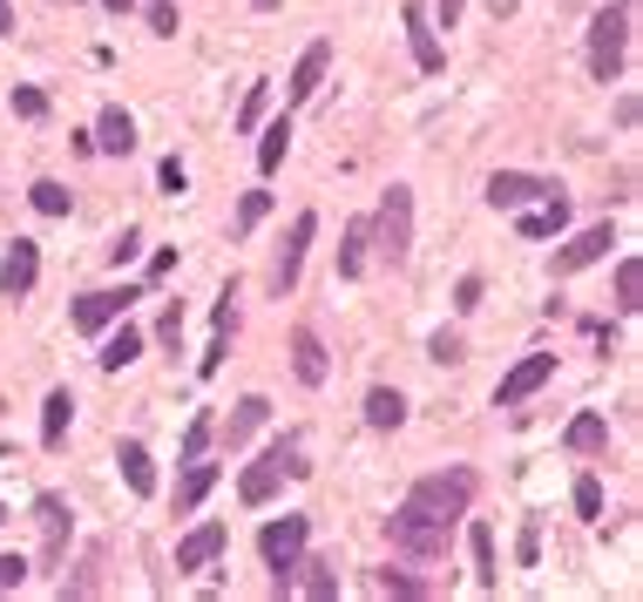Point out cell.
<instances>
[{
    "instance_id": "cell-1",
    "label": "cell",
    "mask_w": 643,
    "mask_h": 602,
    "mask_svg": "<svg viewBox=\"0 0 643 602\" xmlns=\"http://www.w3.org/2000/svg\"><path fill=\"white\" fill-rule=\"evenodd\" d=\"M630 28H636V0H616V8H596V21H590V75H596V81H616V75H623V48H630Z\"/></svg>"
},
{
    "instance_id": "cell-2",
    "label": "cell",
    "mask_w": 643,
    "mask_h": 602,
    "mask_svg": "<svg viewBox=\"0 0 643 602\" xmlns=\"http://www.w3.org/2000/svg\"><path fill=\"white\" fill-rule=\"evenodd\" d=\"M285 474H305V461H298V434L271 441V447H265V461H251L245 474H237V494H245V507H265V501L285 487Z\"/></svg>"
},
{
    "instance_id": "cell-3",
    "label": "cell",
    "mask_w": 643,
    "mask_h": 602,
    "mask_svg": "<svg viewBox=\"0 0 643 602\" xmlns=\"http://www.w3.org/2000/svg\"><path fill=\"white\" fill-rule=\"evenodd\" d=\"M305 542H311V522H305V514L265 522V535H258V555H265V569H271V589H278V595H291V569H298Z\"/></svg>"
},
{
    "instance_id": "cell-4",
    "label": "cell",
    "mask_w": 643,
    "mask_h": 602,
    "mask_svg": "<svg viewBox=\"0 0 643 602\" xmlns=\"http://www.w3.org/2000/svg\"><path fill=\"white\" fill-rule=\"evenodd\" d=\"M373 237H379V257H386V265H407V257H414V190H407V184H393V190L379 197Z\"/></svg>"
},
{
    "instance_id": "cell-5",
    "label": "cell",
    "mask_w": 643,
    "mask_h": 602,
    "mask_svg": "<svg viewBox=\"0 0 643 602\" xmlns=\"http://www.w3.org/2000/svg\"><path fill=\"white\" fill-rule=\"evenodd\" d=\"M421 514H434V522H461L467 514V501H474V474L467 467H447V474H427V481H414V494H407Z\"/></svg>"
},
{
    "instance_id": "cell-6",
    "label": "cell",
    "mask_w": 643,
    "mask_h": 602,
    "mask_svg": "<svg viewBox=\"0 0 643 602\" xmlns=\"http://www.w3.org/2000/svg\"><path fill=\"white\" fill-rule=\"evenodd\" d=\"M386 535H393V549H399V555H414V562H441V555H447V522L421 514L414 501L386 522Z\"/></svg>"
},
{
    "instance_id": "cell-7",
    "label": "cell",
    "mask_w": 643,
    "mask_h": 602,
    "mask_svg": "<svg viewBox=\"0 0 643 602\" xmlns=\"http://www.w3.org/2000/svg\"><path fill=\"white\" fill-rule=\"evenodd\" d=\"M311 237H318V217L298 210V217H291V237L278 244V265H271V292H278V298L298 285V272H305V244H311Z\"/></svg>"
},
{
    "instance_id": "cell-8",
    "label": "cell",
    "mask_w": 643,
    "mask_h": 602,
    "mask_svg": "<svg viewBox=\"0 0 643 602\" xmlns=\"http://www.w3.org/2000/svg\"><path fill=\"white\" fill-rule=\"evenodd\" d=\"M610 244H616V230H610V224H590V230H576L570 244L555 250V278H570V272H590V265H603V257H610Z\"/></svg>"
},
{
    "instance_id": "cell-9",
    "label": "cell",
    "mask_w": 643,
    "mask_h": 602,
    "mask_svg": "<svg viewBox=\"0 0 643 602\" xmlns=\"http://www.w3.org/2000/svg\"><path fill=\"white\" fill-rule=\"evenodd\" d=\"M548 379H555V353H528V359H522V366L495 386V406H522V399H528V393H542Z\"/></svg>"
},
{
    "instance_id": "cell-10",
    "label": "cell",
    "mask_w": 643,
    "mask_h": 602,
    "mask_svg": "<svg viewBox=\"0 0 643 602\" xmlns=\"http://www.w3.org/2000/svg\"><path fill=\"white\" fill-rule=\"evenodd\" d=\"M129 298H136L129 285H122V292H82V298H75V312H68V318H75V332H109V325H116V318L129 312Z\"/></svg>"
},
{
    "instance_id": "cell-11",
    "label": "cell",
    "mask_w": 643,
    "mask_h": 602,
    "mask_svg": "<svg viewBox=\"0 0 643 602\" xmlns=\"http://www.w3.org/2000/svg\"><path fill=\"white\" fill-rule=\"evenodd\" d=\"M34 278H41V250H34L28 237H14L8 257H0V292H8V298H28Z\"/></svg>"
},
{
    "instance_id": "cell-12",
    "label": "cell",
    "mask_w": 643,
    "mask_h": 602,
    "mask_svg": "<svg viewBox=\"0 0 643 602\" xmlns=\"http://www.w3.org/2000/svg\"><path fill=\"white\" fill-rule=\"evenodd\" d=\"M555 184H542V177H528V169H495L488 177V204L495 210H522V204H535V197H548Z\"/></svg>"
},
{
    "instance_id": "cell-13",
    "label": "cell",
    "mask_w": 643,
    "mask_h": 602,
    "mask_svg": "<svg viewBox=\"0 0 643 602\" xmlns=\"http://www.w3.org/2000/svg\"><path fill=\"white\" fill-rule=\"evenodd\" d=\"M224 542H230V529H224V522H204V529H190V535L177 542V569H184V575L210 569V562L224 555Z\"/></svg>"
},
{
    "instance_id": "cell-14",
    "label": "cell",
    "mask_w": 643,
    "mask_h": 602,
    "mask_svg": "<svg viewBox=\"0 0 643 602\" xmlns=\"http://www.w3.org/2000/svg\"><path fill=\"white\" fill-rule=\"evenodd\" d=\"M34 522H41V562L55 569V562L68 555V507H61V494H41V501H34Z\"/></svg>"
},
{
    "instance_id": "cell-15",
    "label": "cell",
    "mask_w": 643,
    "mask_h": 602,
    "mask_svg": "<svg viewBox=\"0 0 643 602\" xmlns=\"http://www.w3.org/2000/svg\"><path fill=\"white\" fill-rule=\"evenodd\" d=\"M326 61H333V48H326V41H311V48L298 55L291 81H285V102H311V96H318V81H326Z\"/></svg>"
},
{
    "instance_id": "cell-16",
    "label": "cell",
    "mask_w": 643,
    "mask_h": 602,
    "mask_svg": "<svg viewBox=\"0 0 643 602\" xmlns=\"http://www.w3.org/2000/svg\"><path fill=\"white\" fill-rule=\"evenodd\" d=\"M570 230V197H535V204H522V237H562Z\"/></svg>"
},
{
    "instance_id": "cell-17",
    "label": "cell",
    "mask_w": 643,
    "mask_h": 602,
    "mask_svg": "<svg viewBox=\"0 0 643 602\" xmlns=\"http://www.w3.org/2000/svg\"><path fill=\"white\" fill-rule=\"evenodd\" d=\"M291 373H298L305 386H326V373H333V359H326V346H318V332H311V325L291 332Z\"/></svg>"
},
{
    "instance_id": "cell-18",
    "label": "cell",
    "mask_w": 643,
    "mask_h": 602,
    "mask_svg": "<svg viewBox=\"0 0 643 602\" xmlns=\"http://www.w3.org/2000/svg\"><path fill=\"white\" fill-rule=\"evenodd\" d=\"M407 48H414V68H427V75H441V41H434V28H427V8L421 0H407Z\"/></svg>"
},
{
    "instance_id": "cell-19",
    "label": "cell",
    "mask_w": 643,
    "mask_h": 602,
    "mask_svg": "<svg viewBox=\"0 0 643 602\" xmlns=\"http://www.w3.org/2000/svg\"><path fill=\"white\" fill-rule=\"evenodd\" d=\"M265 413H271V399L265 393H251V399H237V413L224 420V447H245L258 426H265Z\"/></svg>"
},
{
    "instance_id": "cell-20",
    "label": "cell",
    "mask_w": 643,
    "mask_h": 602,
    "mask_svg": "<svg viewBox=\"0 0 643 602\" xmlns=\"http://www.w3.org/2000/svg\"><path fill=\"white\" fill-rule=\"evenodd\" d=\"M68 420H75V393L55 386V393L41 399V447H61V441H68Z\"/></svg>"
},
{
    "instance_id": "cell-21",
    "label": "cell",
    "mask_w": 643,
    "mask_h": 602,
    "mask_svg": "<svg viewBox=\"0 0 643 602\" xmlns=\"http://www.w3.org/2000/svg\"><path fill=\"white\" fill-rule=\"evenodd\" d=\"M136 359H142V332H136V325L109 332V338H102V353H96L102 373H122V366H136Z\"/></svg>"
},
{
    "instance_id": "cell-22",
    "label": "cell",
    "mask_w": 643,
    "mask_h": 602,
    "mask_svg": "<svg viewBox=\"0 0 643 602\" xmlns=\"http://www.w3.org/2000/svg\"><path fill=\"white\" fill-rule=\"evenodd\" d=\"M96 149H109V156H129V149H136V122H129V109H102V122H96Z\"/></svg>"
},
{
    "instance_id": "cell-23",
    "label": "cell",
    "mask_w": 643,
    "mask_h": 602,
    "mask_svg": "<svg viewBox=\"0 0 643 602\" xmlns=\"http://www.w3.org/2000/svg\"><path fill=\"white\" fill-rule=\"evenodd\" d=\"M562 441H570L576 454H603V447H610V420H603V413H576Z\"/></svg>"
},
{
    "instance_id": "cell-24",
    "label": "cell",
    "mask_w": 643,
    "mask_h": 602,
    "mask_svg": "<svg viewBox=\"0 0 643 602\" xmlns=\"http://www.w3.org/2000/svg\"><path fill=\"white\" fill-rule=\"evenodd\" d=\"M210 487H217V467H210V461L197 454V461H190V474H184V487H177V514H197Z\"/></svg>"
},
{
    "instance_id": "cell-25",
    "label": "cell",
    "mask_w": 643,
    "mask_h": 602,
    "mask_svg": "<svg viewBox=\"0 0 643 602\" xmlns=\"http://www.w3.org/2000/svg\"><path fill=\"white\" fill-rule=\"evenodd\" d=\"M399 420H407V399H399L393 386H373V393H366V426H379V434H393Z\"/></svg>"
},
{
    "instance_id": "cell-26",
    "label": "cell",
    "mask_w": 643,
    "mask_h": 602,
    "mask_svg": "<svg viewBox=\"0 0 643 602\" xmlns=\"http://www.w3.org/2000/svg\"><path fill=\"white\" fill-rule=\"evenodd\" d=\"M298 569H305V575H291V582H298L305 595H318V602L339 595V569H333V562H305V555H298Z\"/></svg>"
},
{
    "instance_id": "cell-27",
    "label": "cell",
    "mask_w": 643,
    "mask_h": 602,
    "mask_svg": "<svg viewBox=\"0 0 643 602\" xmlns=\"http://www.w3.org/2000/svg\"><path fill=\"white\" fill-rule=\"evenodd\" d=\"M366 244H373V224H346V244H339V278H359V272H366Z\"/></svg>"
},
{
    "instance_id": "cell-28",
    "label": "cell",
    "mask_w": 643,
    "mask_h": 602,
    "mask_svg": "<svg viewBox=\"0 0 643 602\" xmlns=\"http://www.w3.org/2000/svg\"><path fill=\"white\" fill-rule=\"evenodd\" d=\"M467 549H474V575H481V589H495V582H502V569H495V535L474 522V529H467Z\"/></svg>"
},
{
    "instance_id": "cell-29",
    "label": "cell",
    "mask_w": 643,
    "mask_h": 602,
    "mask_svg": "<svg viewBox=\"0 0 643 602\" xmlns=\"http://www.w3.org/2000/svg\"><path fill=\"white\" fill-rule=\"evenodd\" d=\"M116 461H122V481H129L136 494H156V467H149V454H142L136 441H122V454H116Z\"/></svg>"
},
{
    "instance_id": "cell-30",
    "label": "cell",
    "mask_w": 643,
    "mask_h": 602,
    "mask_svg": "<svg viewBox=\"0 0 643 602\" xmlns=\"http://www.w3.org/2000/svg\"><path fill=\"white\" fill-rule=\"evenodd\" d=\"M643 305V265H636V257H623V265H616V312L630 318Z\"/></svg>"
},
{
    "instance_id": "cell-31",
    "label": "cell",
    "mask_w": 643,
    "mask_h": 602,
    "mask_svg": "<svg viewBox=\"0 0 643 602\" xmlns=\"http://www.w3.org/2000/svg\"><path fill=\"white\" fill-rule=\"evenodd\" d=\"M285 149H291V122L278 116V122H271V129L258 136V169H265V177H271V169L285 162Z\"/></svg>"
},
{
    "instance_id": "cell-32",
    "label": "cell",
    "mask_w": 643,
    "mask_h": 602,
    "mask_svg": "<svg viewBox=\"0 0 643 602\" xmlns=\"http://www.w3.org/2000/svg\"><path fill=\"white\" fill-rule=\"evenodd\" d=\"M28 204H34V210H41V217H68V210H75V197H68V190H61V184H55V177H41V184H34V190H28Z\"/></svg>"
},
{
    "instance_id": "cell-33",
    "label": "cell",
    "mask_w": 643,
    "mask_h": 602,
    "mask_svg": "<svg viewBox=\"0 0 643 602\" xmlns=\"http://www.w3.org/2000/svg\"><path fill=\"white\" fill-rule=\"evenodd\" d=\"M373 589H379V595H427V582H421V575H407V569H379V575H373Z\"/></svg>"
},
{
    "instance_id": "cell-34",
    "label": "cell",
    "mask_w": 643,
    "mask_h": 602,
    "mask_svg": "<svg viewBox=\"0 0 643 602\" xmlns=\"http://www.w3.org/2000/svg\"><path fill=\"white\" fill-rule=\"evenodd\" d=\"M271 217V190H245V204H237V230H258Z\"/></svg>"
},
{
    "instance_id": "cell-35",
    "label": "cell",
    "mask_w": 643,
    "mask_h": 602,
    "mask_svg": "<svg viewBox=\"0 0 643 602\" xmlns=\"http://www.w3.org/2000/svg\"><path fill=\"white\" fill-rule=\"evenodd\" d=\"M149 34H177V0H149Z\"/></svg>"
},
{
    "instance_id": "cell-36",
    "label": "cell",
    "mask_w": 643,
    "mask_h": 602,
    "mask_svg": "<svg viewBox=\"0 0 643 602\" xmlns=\"http://www.w3.org/2000/svg\"><path fill=\"white\" fill-rule=\"evenodd\" d=\"M576 514H590V522H596V514H603V481H576Z\"/></svg>"
},
{
    "instance_id": "cell-37",
    "label": "cell",
    "mask_w": 643,
    "mask_h": 602,
    "mask_svg": "<svg viewBox=\"0 0 643 602\" xmlns=\"http://www.w3.org/2000/svg\"><path fill=\"white\" fill-rule=\"evenodd\" d=\"M14 116H21V122H41V116H48V96H41V89H14Z\"/></svg>"
},
{
    "instance_id": "cell-38",
    "label": "cell",
    "mask_w": 643,
    "mask_h": 602,
    "mask_svg": "<svg viewBox=\"0 0 643 602\" xmlns=\"http://www.w3.org/2000/svg\"><path fill=\"white\" fill-rule=\"evenodd\" d=\"M265 81H251V96H245V109H237V129H258V116H265Z\"/></svg>"
},
{
    "instance_id": "cell-39",
    "label": "cell",
    "mask_w": 643,
    "mask_h": 602,
    "mask_svg": "<svg viewBox=\"0 0 643 602\" xmlns=\"http://www.w3.org/2000/svg\"><path fill=\"white\" fill-rule=\"evenodd\" d=\"M204 447H210V413H197V420H190V434H184V461H197Z\"/></svg>"
},
{
    "instance_id": "cell-40",
    "label": "cell",
    "mask_w": 643,
    "mask_h": 602,
    "mask_svg": "<svg viewBox=\"0 0 643 602\" xmlns=\"http://www.w3.org/2000/svg\"><path fill=\"white\" fill-rule=\"evenodd\" d=\"M156 184H164L170 197H184V190H190V177H184V162H177V156H164V169H156Z\"/></svg>"
},
{
    "instance_id": "cell-41",
    "label": "cell",
    "mask_w": 643,
    "mask_h": 602,
    "mask_svg": "<svg viewBox=\"0 0 643 602\" xmlns=\"http://www.w3.org/2000/svg\"><path fill=\"white\" fill-rule=\"evenodd\" d=\"M21 582H28V562L21 555H0V595H14Z\"/></svg>"
},
{
    "instance_id": "cell-42",
    "label": "cell",
    "mask_w": 643,
    "mask_h": 602,
    "mask_svg": "<svg viewBox=\"0 0 643 602\" xmlns=\"http://www.w3.org/2000/svg\"><path fill=\"white\" fill-rule=\"evenodd\" d=\"M427 353H434L441 366H454V359H461V332H434V338H427Z\"/></svg>"
},
{
    "instance_id": "cell-43",
    "label": "cell",
    "mask_w": 643,
    "mask_h": 602,
    "mask_svg": "<svg viewBox=\"0 0 643 602\" xmlns=\"http://www.w3.org/2000/svg\"><path fill=\"white\" fill-rule=\"evenodd\" d=\"M156 338H164V346H177V338H184V305H170V312H164V325H156Z\"/></svg>"
},
{
    "instance_id": "cell-44",
    "label": "cell",
    "mask_w": 643,
    "mask_h": 602,
    "mask_svg": "<svg viewBox=\"0 0 643 602\" xmlns=\"http://www.w3.org/2000/svg\"><path fill=\"white\" fill-rule=\"evenodd\" d=\"M136 244H142V237H136V230H122V237L109 244V265H129V257H136Z\"/></svg>"
},
{
    "instance_id": "cell-45",
    "label": "cell",
    "mask_w": 643,
    "mask_h": 602,
    "mask_svg": "<svg viewBox=\"0 0 643 602\" xmlns=\"http://www.w3.org/2000/svg\"><path fill=\"white\" fill-rule=\"evenodd\" d=\"M454 305L474 312V305H481V278H461V285H454Z\"/></svg>"
},
{
    "instance_id": "cell-46",
    "label": "cell",
    "mask_w": 643,
    "mask_h": 602,
    "mask_svg": "<svg viewBox=\"0 0 643 602\" xmlns=\"http://www.w3.org/2000/svg\"><path fill=\"white\" fill-rule=\"evenodd\" d=\"M0 34H14V0H0Z\"/></svg>"
},
{
    "instance_id": "cell-47",
    "label": "cell",
    "mask_w": 643,
    "mask_h": 602,
    "mask_svg": "<svg viewBox=\"0 0 643 602\" xmlns=\"http://www.w3.org/2000/svg\"><path fill=\"white\" fill-rule=\"evenodd\" d=\"M102 8H109V14H129V8H136V0H102Z\"/></svg>"
},
{
    "instance_id": "cell-48",
    "label": "cell",
    "mask_w": 643,
    "mask_h": 602,
    "mask_svg": "<svg viewBox=\"0 0 643 602\" xmlns=\"http://www.w3.org/2000/svg\"><path fill=\"white\" fill-rule=\"evenodd\" d=\"M251 8H258V14H271V8H278V0H251Z\"/></svg>"
},
{
    "instance_id": "cell-49",
    "label": "cell",
    "mask_w": 643,
    "mask_h": 602,
    "mask_svg": "<svg viewBox=\"0 0 643 602\" xmlns=\"http://www.w3.org/2000/svg\"><path fill=\"white\" fill-rule=\"evenodd\" d=\"M0 522H8V507H0Z\"/></svg>"
}]
</instances>
